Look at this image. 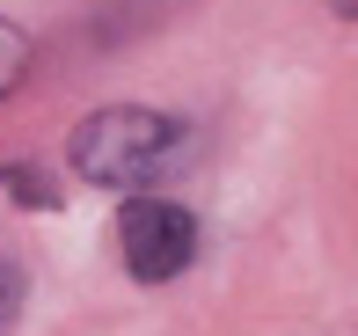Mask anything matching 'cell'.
Wrapping results in <instances>:
<instances>
[{
  "label": "cell",
  "mask_w": 358,
  "mask_h": 336,
  "mask_svg": "<svg viewBox=\"0 0 358 336\" xmlns=\"http://www.w3.org/2000/svg\"><path fill=\"white\" fill-rule=\"evenodd\" d=\"M176 147H183V124L169 117V110H146V103H110L95 110V117L73 124L66 139V161L80 183H103V190H139L154 183L161 168L176 161Z\"/></svg>",
  "instance_id": "obj_1"
},
{
  "label": "cell",
  "mask_w": 358,
  "mask_h": 336,
  "mask_svg": "<svg viewBox=\"0 0 358 336\" xmlns=\"http://www.w3.org/2000/svg\"><path fill=\"white\" fill-rule=\"evenodd\" d=\"M117 256L139 285H161V278H183L190 256H198V219L169 198H132L117 212Z\"/></svg>",
  "instance_id": "obj_2"
},
{
  "label": "cell",
  "mask_w": 358,
  "mask_h": 336,
  "mask_svg": "<svg viewBox=\"0 0 358 336\" xmlns=\"http://www.w3.org/2000/svg\"><path fill=\"white\" fill-rule=\"evenodd\" d=\"M22 73H29V29L22 22H0V103L22 88Z\"/></svg>",
  "instance_id": "obj_3"
},
{
  "label": "cell",
  "mask_w": 358,
  "mask_h": 336,
  "mask_svg": "<svg viewBox=\"0 0 358 336\" xmlns=\"http://www.w3.org/2000/svg\"><path fill=\"white\" fill-rule=\"evenodd\" d=\"M0 183H8V198H15V205H37V212H52V205H59V190L44 183L37 168H0Z\"/></svg>",
  "instance_id": "obj_4"
},
{
  "label": "cell",
  "mask_w": 358,
  "mask_h": 336,
  "mask_svg": "<svg viewBox=\"0 0 358 336\" xmlns=\"http://www.w3.org/2000/svg\"><path fill=\"white\" fill-rule=\"evenodd\" d=\"M15 314H22V270H15L8 249H0V336L15 329Z\"/></svg>",
  "instance_id": "obj_5"
},
{
  "label": "cell",
  "mask_w": 358,
  "mask_h": 336,
  "mask_svg": "<svg viewBox=\"0 0 358 336\" xmlns=\"http://www.w3.org/2000/svg\"><path fill=\"white\" fill-rule=\"evenodd\" d=\"M329 8H336V15H344V22H358V0H329Z\"/></svg>",
  "instance_id": "obj_6"
}]
</instances>
